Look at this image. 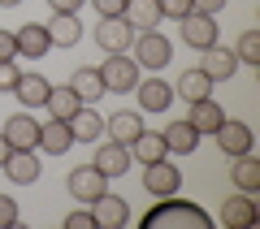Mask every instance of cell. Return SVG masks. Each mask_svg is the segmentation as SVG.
Listing matches in <instances>:
<instances>
[{"mask_svg":"<svg viewBox=\"0 0 260 229\" xmlns=\"http://www.w3.org/2000/svg\"><path fill=\"white\" fill-rule=\"evenodd\" d=\"M169 225L208 229L213 220H208V212L200 208V203H186V199H178V195H165V199H156V208L143 216V229H169Z\"/></svg>","mask_w":260,"mask_h":229,"instance_id":"1","label":"cell"},{"mask_svg":"<svg viewBox=\"0 0 260 229\" xmlns=\"http://www.w3.org/2000/svg\"><path fill=\"white\" fill-rule=\"evenodd\" d=\"M130 56H135V65H139V69H152V73H160L169 61H174V44H169V39L160 35V26H156V30H135Z\"/></svg>","mask_w":260,"mask_h":229,"instance_id":"2","label":"cell"},{"mask_svg":"<svg viewBox=\"0 0 260 229\" xmlns=\"http://www.w3.org/2000/svg\"><path fill=\"white\" fill-rule=\"evenodd\" d=\"M100 78H104V91H135V83H139V65H135V56L130 52H109V61L100 65Z\"/></svg>","mask_w":260,"mask_h":229,"instance_id":"3","label":"cell"},{"mask_svg":"<svg viewBox=\"0 0 260 229\" xmlns=\"http://www.w3.org/2000/svg\"><path fill=\"white\" fill-rule=\"evenodd\" d=\"M143 190H148L152 199L178 195V190H182V169L169 165V160H152V165H143Z\"/></svg>","mask_w":260,"mask_h":229,"instance_id":"4","label":"cell"},{"mask_svg":"<svg viewBox=\"0 0 260 229\" xmlns=\"http://www.w3.org/2000/svg\"><path fill=\"white\" fill-rule=\"evenodd\" d=\"M213 138H217V147H221V156H247L251 147H256V134H251V126L247 121H234V117H225L221 126L213 130Z\"/></svg>","mask_w":260,"mask_h":229,"instance_id":"5","label":"cell"},{"mask_svg":"<svg viewBox=\"0 0 260 229\" xmlns=\"http://www.w3.org/2000/svg\"><path fill=\"white\" fill-rule=\"evenodd\" d=\"M0 134H5V143H9L13 151H35L39 147V121L30 117V112H13V117L0 126Z\"/></svg>","mask_w":260,"mask_h":229,"instance_id":"6","label":"cell"},{"mask_svg":"<svg viewBox=\"0 0 260 229\" xmlns=\"http://www.w3.org/2000/svg\"><path fill=\"white\" fill-rule=\"evenodd\" d=\"M65 186H70V195H74L78 203H91V199H100V195L109 190V177H104L95 165H78L74 173L65 177Z\"/></svg>","mask_w":260,"mask_h":229,"instance_id":"7","label":"cell"},{"mask_svg":"<svg viewBox=\"0 0 260 229\" xmlns=\"http://www.w3.org/2000/svg\"><path fill=\"white\" fill-rule=\"evenodd\" d=\"M87 208H91V216H95V225H100V229H126L130 225V203L121 199V195L104 190L100 199H91Z\"/></svg>","mask_w":260,"mask_h":229,"instance_id":"8","label":"cell"},{"mask_svg":"<svg viewBox=\"0 0 260 229\" xmlns=\"http://www.w3.org/2000/svg\"><path fill=\"white\" fill-rule=\"evenodd\" d=\"M182 44L186 48H200V52H204V48H213L217 44V18L213 13H186L182 18Z\"/></svg>","mask_w":260,"mask_h":229,"instance_id":"9","label":"cell"},{"mask_svg":"<svg viewBox=\"0 0 260 229\" xmlns=\"http://www.w3.org/2000/svg\"><path fill=\"white\" fill-rule=\"evenodd\" d=\"M0 173L9 177L13 186H35L39 173H44V165H39L35 151H9V156H5V165H0Z\"/></svg>","mask_w":260,"mask_h":229,"instance_id":"10","label":"cell"},{"mask_svg":"<svg viewBox=\"0 0 260 229\" xmlns=\"http://www.w3.org/2000/svg\"><path fill=\"white\" fill-rule=\"evenodd\" d=\"M95 44H100L104 52H130V44H135V26H130L126 18H100V26H95Z\"/></svg>","mask_w":260,"mask_h":229,"instance_id":"11","label":"cell"},{"mask_svg":"<svg viewBox=\"0 0 260 229\" xmlns=\"http://www.w3.org/2000/svg\"><path fill=\"white\" fill-rule=\"evenodd\" d=\"M256 220H260V208H256V199H251L247 190L230 195V199L221 203V225L225 229H247V225H256Z\"/></svg>","mask_w":260,"mask_h":229,"instance_id":"12","label":"cell"},{"mask_svg":"<svg viewBox=\"0 0 260 229\" xmlns=\"http://www.w3.org/2000/svg\"><path fill=\"white\" fill-rule=\"evenodd\" d=\"M135 95H139L143 112H165L169 104H174V87H169L165 78H156V73H152V78H139V83H135Z\"/></svg>","mask_w":260,"mask_h":229,"instance_id":"13","label":"cell"},{"mask_svg":"<svg viewBox=\"0 0 260 229\" xmlns=\"http://www.w3.org/2000/svg\"><path fill=\"white\" fill-rule=\"evenodd\" d=\"M200 69H204L213 83H230L234 73H239V56H234V48L213 44V48H204V65H200Z\"/></svg>","mask_w":260,"mask_h":229,"instance_id":"14","label":"cell"},{"mask_svg":"<svg viewBox=\"0 0 260 229\" xmlns=\"http://www.w3.org/2000/svg\"><path fill=\"white\" fill-rule=\"evenodd\" d=\"M160 138H165V151H174V156H191L204 134H200V130H195L191 121L182 117V121H169V126L160 130Z\"/></svg>","mask_w":260,"mask_h":229,"instance_id":"15","label":"cell"},{"mask_svg":"<svg viewBox=\"0 0 260 229\" xmlns=\"http://www.w3.org/2000/svg\"><path fill=\"white\" fill-rule=\"evenodd\" d=\"M70 147H74V134H70V121H44V126H39V147L35 151H48V156H65V151H70Z\"/></svg>","mask_w":260,"mask_h":229,"instance_id":"16","label":"cell"},{"mask_svg":"<svg viewBox=\"0 0 260 229\" xmlns=\"http://www.w3.org/2000/svg\"><path fill=\"white\" fill-rule=\"evenodd\" d=\"M13 39H18V56H30V61H39V56L52 52V39H48V26H44V22H26Z\"/></svg>","mask_w":260,"mask_h":229,"instance_id":"17","label":"cell"},{"mask_svg":"<svg viewBox=\"0 0 260 229\" xmlns=\"http://www.w3.org/2000/svg\"><path fill=\"white\" fill-rule=\"evenodd\" d=\"M91 165L100 169L104 177H121L130 165H135V160H130V147H126V143H113V138H109V143H104L100 151H95V160H91Z\"/></svg>","mask_w":260,"mask_h":229,"instance_id":"18","label":"cell"},{"mask_svg":"<svg viewBox=\"0 0 260 229\" xmlns=\"http://www.w3.org/2000/svg\"><path fill=\"white\" fill-rule=\"evenodd\" d=\"M44 26H48L52 48H74L78 39H83V22H78V13H52V22H44Z\"/></svg>","mask_w":260,"mask_h":229,"instance_id":"19","label":"cell"},{"mask_svg":"<svg viewBox=\"0 0 260 229\" xmlns=\"http://www.w3.org/2000/svg\"><path fill=\"white\" fill-rule=\"evenodd\" d=\"M70 134H74V143H95V138L104 134V117L95 112V104H83V108L70 117Z\"/></svg>","mask_w":260,"mask_h":229,"instance_id":"20","label":"cell"},{"mask_svg":"<svg viewBox=\"0 0 260 229\" xmlns=\"http://www.w3.org/2000/svg\"><path fill=\"white\" fill-rule=\"evenodd\" d=\"M48 91H52V83H48L44 73H18V83H13V95H18L26 108H44Z\"/></svg>","mask_w":260,"mask_h":229,"instance_id":"21","label":"cell"},{"mask_svg":"<svg viewBox=\"0 0 260 229\" xmlns=\"http://www.w3.org/2000/svg\"><path fill=\"white\" fill-rule=\"evenodd\" d=\"M70 91H74L83 104H95V100H104V95H109V91H104L100 69H87V65H83V69H74V78H70Z\"/></svg>","mask_w":260,"mask_h":229,"instance_id":"22","label":"cell"},{"mask_svg":"<svg viewBox=\"0 0 260 229\" xmlns=\"http://www.w3.org/2000/svg\"><path fill=\"white\" fill-rule=\"evenodd\" d=\"M121 18H126L135 30H156L160 26V5L156 0H126Z\"/></svg>","mask_w":260,"mask_h":229,"instance_id":"23","label":"cell"},{"mask_svg":"<svg viewBox=\"0 0 260 229\" xmlns=\"http://www.w3.org/2000/svg\"><path fill=\"white\" fill-rule=\"evenodd\" d=\"M104 130L113 134V143H135L139 138V130H143V121H139V112H126V108H117L113 117H104Z\"/></svg>","mask_w":260,"mask_h":229,"instance_id":"24","label":"cell"},{"mask_svg":"<svg viewBox=\"0 0 260 229\" xmlns=\"http://www.w3.org/2000/svg\"><path fill=\"white\" fill-rule=\"evenodd\" d=\"M186 121H191L200 134H213V130L225 121V112H221V104H217L213 95H204V100H195V104H191V117H186Z\"/></svg>","mask_w":260,"mask_h":229,"instance_id":"25","label":"cell"},{"mask_svg":"<svg viewBox=\"0 0 260 229\" xmlns=\"http://www.w3.org/2000/svg\"><path fill=\"white\" fill-rule=\"evenodd\" d=\"M165 156H169V151H165V138H160L156 130L143 126L139 138L130 143V160H143V165H152V160H165Z\"/></svg>","mask_w":260,"mask_h":229,"instance_id":"26","label":"cell"},{"mask_svg":"<svg viewBox=\"0 0 260 229\" xmlns=\"http://www.w3.org/2000/svg\"><path fill=\"white\" fill-rule=\"evenodd\" d=\"M230 182L239 186V190H247V195H256L260 190V160L251 156H234V165H230Z\"/></svg>","mask_w":260,"mask_h":229,"instance_id":"27","label":"cell"},{"mask_svg":"<svg viewBox=\"0 0 260 229\" xmlns=\"http://www.w3.org/2000/svg\"><path fill=\"white\" fill-rule=\"evenodd\" d=\"M213 91V78H208L204 69H186L182 78L174 83V95H182L186 104H195V100H204V95Z\"/></svg>","mask_w":260,"mask_h":229,"instance_id":"28","label":"cell"},{"mask_svg":"<svg viewBox=\"0 0 260 229\" xmlns=\"http://www.w3.org/2000/svg\"><path fill=\"white\" fill-rule=\"evenodd\" d=\"M44 108L52 112L56 121H70V117H74L78 108H83V100H78V95L70 91V83H65V87H52V91H48V100H44Z\"/></svg>","mask_w":260,"mask_h":229,"instance_id":"29","label":"cell"},{"mask_svg":"<svg viewBox=\"0 0 260 229\" xmlns=\"http://www.w3.org/2000/svg\"><path fill=\"white\" fill-rule=\"evenodd\" d=\"M234 56H239V65H260V30H243L234 44Z\"/></svg>","mask_w":260,"mask_h":229,"instance_id":"30","label":"cell"},{"mask_svg":"<svg viewBox=\"0 0 260 229\" xmlns=\"http://www.w3.org/2000/svg\"><path fill=\"white\" fill-rule=\"evenodd\" d=\"M156 5H160V18H174V22L191 13V0H156Z\"/></svg>","mask_w":260,"mask_h":229,"instance_id":"31","label":"cell"},{"mask_svg":"<svg viewBox=\"0 0 260 229\" xmlns=\"http://www.w3.org/2000/svg\"><path fill=\"white\" fill-rule=\"evenodd\" d=\"M18 225V199L13 195H0V229Z\"/></svg>","mask_w":260,"mask_h":229,"instance_id":"32","label":"cell"},{"mask_svg":"<svg viewBox=\"0 0 260 229\" xmlns=\"http://www.w3.org/2000/svg\"><path fill=\"white\" fill-rule=\"evenodd\" d=\"M65 229H95L91 208H78V212H70V216H65Z\"/></svg>","mask_w":260,"mask_h":229,"instance_id":"33","label":"cell"},{"mask_svg":"<svg viewBox=\"0 0 260 229\" xmlns=\"http://www.w3.org/2000/svg\"><path fill=\"white\" fill-rule=\"evenodd\" d=\"M91 9L100 13V18H121V9H126V0H91Z\"/></svg>","mask_w":260,"mask_h":229,"instance_id":"34","label":"cell"},{"mask_svg":"<svg viewBox=\"0 0 260 229\" xmlns=\"http://www.w3.org/2000/svg\"><path fill=\"white\" fill-rule=\"evenodd\" d=\"M18 83V61H0V91H13Z\"/></svg>","mask_w":260,"mask_h":229,"instance_id":"35","label":"cell"},{"mask_svg":"<svg viewBox=\"0 0 260 229\" xmlns=\"http://www.w3.org/2000/svg\"><path fill=\"white\" fill-rule=\"evenodd\" d=\"M0 61H18V39H13V30H0Z\"/></svg>","mask_w":260,"mask_h":229,"instance_id":"36","label":"cell"},{"mask_svg":"<svg viewBox=\"0 0 260 229\" xmlns=\"http://www.w3.org/2000/svg\"><path fill=\"white\" fill-rule=\"evenodd\" d=\"M83 5H87V0H48V9H52V13H78Z\"/></svg>","mask_w":260,"mask_h":229,"instance_id":"37","label":"cell"},{"mask_svg":"<svg viewBox=\"0 0 260 229\" xmlns=\"http://www.w3.org/2000/svg\"><path fill=\"white\" fill-rule=\"evenodd\" d=\"M191 9L195 13H213V18H217V13L225 9V0H191Z\"/></svg>","mask_w":260,"mask_h":229,"instance_id":"38","label":"cell"},{"mask_svg":"<svg viewBox=\"0 0 260 229\" xmlns=\"http://www.w3.org/2000/svg\"><path fill=\"white\" fill-rule=\"evenodd\" d=\"M9 151H13V147L5 143V134H0V165H5V156H9Z\"/></svg>","mask_w":260,"mask_h":229,"instance_id":"39","label":"cell"},{"mask_svg":"<svg viewBox=\"0 0 260 229\" xmlns=\"http://www.w3.org/2000/svg\"><path fill=\"white\" fill-rule=\"evenodd\" d=\"M0 5H5V9H18V5H22V0H0Z\"/></svg>","mask_w":260,"mask_h":229,"instance_id":"40","label":"cell"}]
</instances>
